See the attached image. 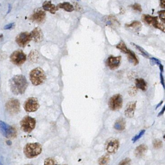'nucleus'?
Instances as JSON below:
<instances>
[{
  "label": "nucleus",
  "mask_w": 165,
  "mask_h": 165,
  "mask_svg": "<svg viewBox=\"0 0 165 165\" xmlns=\"http://www.w3.org/2000/svg\"><path fill=\"white\" fill-rule=\"evenodd\" d=\"M9 84L13 93L19 95L25 93L28 86V82L24 76L17 75L14 76L9 80Z\"/></svg>",
  "instance_id": "obj_1"
},
{
  "label": "nucleus",
  "mask_w": 165,
  "mask_h": 165,
  "mask_svg": "<svg viewBox=\"0 0 165 165\" xmlns=\"http://www.w3.org/2000/svg\"><path fill=\"white\" fill-rule=\"evenodd\" d=\"M42 150V146L39 143H29L25 146L23 153L28 158H33L39 155Z\"/></svg>",
  "instance_id": "obj_2"
},
{
  "label": "nucleus",
  "mask_w": 165,
  "mask_h": 165,
  "mask_svg": "<svg viewBox=\"0 0 165 165\" xmlns=\"http://www.w3.org/2000/svg\"><path fill=\"white\" fill-rule=\"evenodd\" d=\"M46 79V75L41 68L37 67L34 69L30 73V79L32 84L38 86L43 83Z\"/></svg>",
  "instance_id": "obj_3"
},
{
  "label": "nucleus",
  "mask_w": 165,
  "mask_h": 165,
  "mask_svg": "<svg viewBox=\"0 0 165 165\" xmlns=\"http://www.w3.org/2000/svg\"><path fill=\"white\" fill-rule=\"evenodd\" d=\"M0 131L4 137L8 139H14L17 136V130L15 128L1 120Z\"/></svg>",
  "instance_id": "obj_4"
},
{
  "label": "nucleus",
  "mask_w": 165,
  "mask_h": 165,
  "mask_svg": "<svg viewBox=\"0 0 165 165\" xmlns=\"http://www.w3.org/2000/svg\"><path fill=\"white\" fill-rule=\"evenodd\" d=\"M36 125V119L29 115H26L23 117L20 122V126L22 130L28 134L31 133L34 130Z\"/></svg>",
  "instance_id": "obj_5"
},
{
  "label": "nucleus",
  "mask_w": 165,
  "mask_h": 165,
  "mask_svg": "<svg viewBox=\"0 0 165 165\" xmlns=\"http://www.w3.org/2000/svg\"><path fill=\"white\" fill-rule=\"evenodd\" d=\"M143 20L146 24L149 25H152L159 29L165 32V24L164 23H160L158 20V17L157 16H152L149 15L143 14Z\"/></svg>",
  "instance_id": "obj_6"
},
{
  "label": "nucleus",
  "mask_w": 165,
  "mask_h": 165,
  "mask_svg": "<svg viewBox=\"0 0 165 165\" xmlns=\"http://www.w3.org/2000/svg\"><path fill=\"white\" fill-rule=\"evenodd\" d=\"M123 104V99L120 94H116L110 98L109 107L111 111H116L122 108Z\"/></svg>",
  "instance_id": "obj_7"
},
{
  "label": "nucleus",
  "mask_w": 165,
  "mask_h": 165,
  "mask_svg": "<svg viewBox=\"0 0 165 165\" xmlns=\"http://www.w3.org/2000/svg\"><path fill=\"white\" fill-rule=\"evenodd\" d=\"M10 61L13 64L21 66L22 65L26 60V55L22 50L14 51L10 56Z\"/></svg>",
  "instance_id": "obj_8"
},
{
  "label": "nucleus",
  "mask_w": 165,
  "mask_h": 165,
  "mask_svg": "<svg viewBox=\"0 0 165 165\" xmlns=\"http://www.w3.org/2000/svg\"><path fill=\"white\" fill-rule=\"evenodd\" d=\"M6 108L7 112L12 115L17 114L21 109L20 101L17 99L13 98L10 99L6 103Z\"/></svg>",
  "instance_id": "obj_9"
},
{
  "label": "nucleus",
  "mask_w": 165,
  "mask_h": 165,
  "mask_svg": "<svg viewBox=\"0 0 165 165\" xmlns=\"http://www.w3.org/2000/svg\"><path fill=\"white\" fill-rule=\"evenodd\" d=\"M39 103L36 98H30L27 99L24 104V108L27 112H35L39 108Z\"/></svg>",
  "instance_id": "obj_10"
},
{
  "label": "nucleus",
  "mask_w": 165,
  "mask_h": 165,
  "mask_svg": "<svg viewBox=\"0 0 165 165\" xmlns=\"http://www.w3.org/2000/svg\"><path fill=\"white\" fill-rule=\"evenodd\" d=\"M32 40L31 33L27 32L21 33L16 38V41L17 45L22 47H25Z\"/></svg>",
  "instance_id": "obj_11"
},
{
  "label": "nucleus",
  "mask_w": 165,
  "mask_h": 165,
  "mask_svg": "<svg viewBox=\"0 0 165 165\" xmlns=\"http://www.w3.org/2000/svg\"><path fill=\"white\" fill-rule=\"evenodd\" d=\"M120 143L119 140L115 138H111L108 140L106 144V151L109 153H115L119 149Z\"/></svg>",
  "instance_id": "obj_12"
},
{
  "label": "nucleus",
  "mask_w": 165,
  "mask_h": 165,
  "mask_svg": "<svg viewBox=\"0 0 165 165\" xmlns=\"http://www.w3.org/2000/svg\"><path fill=\"white\" fill-rule=\"evenodd\" d=\"M121 56H110L107 61V65L111 70H114L118 68L121 64Z\"/></svg>",
  "instance_id": "obj_13"
},
{
  "label": "nucleus",
  "mask_w": 165,
  "mask_h": 165,
  "mask_svg": "<svg viewBox=\"0 0 165 165\" xmlns=\"http://www.w3.org/2000/svg\"><path fill=\"white\" fill-rule=\"evenodd\" d=\"M46 14L41 8H38L35 10L32 15L30 18V20L36 23H40L43 22L46 18Z\"/></svg>",
  "instance_id": "obj_14"
},
{
  "label": "nucleus",
  "mask_w": 165,
  "mask_h": 165,
  "mask_svg": "<svg viewBox=\"0 0 165 165\" xmlns=\"http://www.w3.org/2000/svg\"><path fill=\"white\" fill-rule=\"evenodd\" d=\"M137 101H132L127 104L124 111V115L129 119H131L134 116V113L136 110V105Z\"/></svg>",
  "instance_id": "obj_15"
},
{
  "label": "nucleus",
  "mask_w": 165,
  "mask_h": 165,
  "mask_svg": "<svg viewBox=\"0 0 165 165\" xmlns=\"http://www.w3.org/2000/svg\"><path fill=\"white\" fill-rule=\"evenodd\" d=\"M32 39L35 42H40L43 39L44 35L39 27H36L31 33Z\"/></svg>",
  "instance_id": "obj_16"
},
{
  "label": "nucleus",
  "mask_w": 165,
  "mask_h": 165,
  "mask_svg": "<svg viewBox=\"0 0 165 165\" xmlns=\"http://www.w3.org/2000/svg\"><path fill=\"white\" fill-rule=\"evenodd\" d=\"M43 8L45 11H49L51 14H55L58 10L57 7L51 3V2L46 1L43 3Z\"/></svg>",
  "instance_id": "obj_17"
},
{
  "label": "nucleus",
  "mask_w": 165,
  "mask_h": 165,
  "mask_svg": "<svg viewBox=\"0 0 165 165\" xmlns=\"http://www.w3.org/2000/svg\"><path fill=\"white\" fill-rule=\"evenodd\" d=\"M148 147L145 144H141L137 147L135 151V155L137 157L141 158L147 152Z\"/></svg>",
  "instance_id": "obj_18"
},
{
  "label": "nucleus",
  "mask_w": 165,
  "mask_h": 165,
  "mask_svg": "<svg viewBox=\"0 0 165 165\" xmlns=\"http://www.w3.org/2000/svg\"><path fill=\"white\" fill-rule=\"evenodd\" d=\"M126 127V122L124 118L120 117L118 119L114 125V128L115 129L118 131H123L125 129Z\"/></svg>",
  "instance_id": "obj_19"
},
{
  "label": "nucleus",
  "mask_w": 165,
  "mask_h": 165,
  "mask_svg": "<svg viewBox=\"0 0 165 165\" xmlns=\"http://www.w3.org/2000/svg\"><path fill=\"white\" fill-rule=\"evenodd\" d=\"M135 83L138 89H140L143 91H145L147 90V83L143 78H137L135 79Z\"/></svg>",
  "instance_id": "obj_20"
},
{
  "label": "nucleus",
  "mask_w": 165,
  "mask_h": 165,
  "mask_svg": "<svg viewBox=\"0 0 165 165\" xmlns=\"http://www.w3.org/2000/svg\"><path fill=\"white\" fill-rule=\"evenodd\" d=\"M126 54L127 55L128 60H129L130 62L133 63L135 66L138 64L139 61H138L137 56L133 51L129 49V52Z\"/></svg>",
  "instance_id": "obj_21"
},
{
  "label": "nucleus",
  "mask_w": 165,
  "mask_h": 165,
  "mask_svg": "<svg viewBox=\"0 0 165 165\" xmlns=\"http://www.w3.org/2000/svg\"><path fill=\"white\" fill-rule=\"evenodd\" d=\"M58 8H63L67 12H72L74 10V8L72 4L69 2H64L58 4L57 6Z\"/></svg>",
  "instance_id": "obj_22"
},
{
  "label": "nucleus",
  "mask_w": 165,
  "mask_h": 165,
  "mask_svg": "<svg viewBox=\"0 0 165 165\" xmlns=\"http://www.w3.org/2000/svg\"><path fill=\"white\" fill-rule=\"evenodd\" d=\"M110 161V157L109 154L103 155L98 160V163L99 165H107Z\"/></svg>",
  "instance_id": "obj_23"
},
{
  "label": "nucleus",
  "mask_w": 165,
  "mask_h": 165,
  "mask_svg": "<svg viewBox=\"0 0 165 165\" xmlns=\"http://www.w3.org/2000/svg\"><path fill=\"white\" fill-rule=\"evenodd\" d=\"M125 26L127 28H132L136 30H138L141 28L142 25L141 23L138 21H135L132 22L130 24H127Z\"/></svg>",
  "instance_id": "obj_24"
},
{
  "label": "nucleus",
  "mask_w": 165,
  "mask_h": 165,
  "mask_svg": "<svg viewBox=\"0 0 165 165\" xmlns=\"http://www.w3.org/2000/svg\"><path fill=\"white\" fill-rule=\"evenodd\" d=\"M116 48L119 49L122 53L124 54H127L129 52V49L127 48L125 45V43L124 41H121L116 46Z\"/></svg>",
  "instance_id": "obj_25"
},
{
  "label": "nucleus",
  "mask_w": 165,
  "mask_h": 165,
  "mask_svg": "<svg viewBox=\"0 0 165 165\" xmlns=\"http://www.w3.org/2000/svg\"><path fill=\"white\" fill-rule=\"evenodd\" d=\"M132 45H133L135 47V48L136 49L138 50V51L140 52V53L143 55V56H144L145 58H149V54L147 52V51H146L144 49L141 47L140 46L138 45H136L134 43H131Z\"/></svg>",
  "instance_id": "obj_26"
},
{
  "label": "nucleus",
  "mask_w": 165,
  "mask_h": 165,
  "mask_svg": "<svg viewBox=\"0 0 165 165\" xmlns=\"http://www.w3.org/2000/svg\"><path fill=\"white\" fill-rule=\"evenodd\" d=\"M153 147L154 149H159L163 147V142L160 139H154L153 141Z\"/></svg>",
  "instance_id": "obj_27"
},
{
  "label": "nucleus",
  "mask_w": 165,
  "mask_h": 165,
  "mask_svg": "<svg viewBox=\"0 0 165 165\" xmlns=\"http://www.w3.org/2000/svg\"><path fill=\"white\" fill-rule=\"evenodd\" d=\"M145 130H141L139 132V134L136 135L135 137H133L132 138V141H133V142H136V141H137V140H139L143 136L144 134H145Z\"/></svg>",
  "instance_id": "obj_28"
},
{
  "label": "nucleus",
  "mask_w": 165,
  "mask_h": 165,
  "mask_svg": "<svg viewBox=\"0 0 165 165\" xmlns=\"http://www.w3.org/2000/svg\"><path fill=\"white\" fill-rule=\"evenodd\" d=\"M44 164L45 165H56L57 162L54 158H48L45 160Z\"/></svg>",
  "instance_id": "obj_29"
},
{
  "label": "nucleus",
  "mask_w": 165,
  "mask_h": 165,
  "mask_svg": "<svg viewBox=\"0 0 165 165\" xmlns=\"http://www.w3.org/2000/svg\"><path fill=\"white\" fill-rule=\"evenodd\" d=\"M158 14L160 20L162 21V23L165 24V10H161V11H159Z\"/></svg>",
  "instance_id": "obj_30"
},
{
  "label": "nucleus",
  "mask_w": 165,
  "mask_h": 165,
  "mask_svg": "<svg viewBox=\"0 0 165 165\" xmlns=\"http://www.w3.org/2000/svg\"><path fill=\"white\" fill-rule=\"evenodd\" d=\"M150 63L152 65H159L160 64H161V61L159 60H158V59H156L155 58H150Z\"/></svg>",
  "instance_id": "obj_31"
},
{
  "label": "nucleus",
  "mask_w": 165,
  "mask_h": 165,
  "mask_svg": "<svg viewBox=\"0 0 165 165\" xmlns=\"http://www.w3.org/2000/svg\"><path fill=\"white\" fill-rule=\"evenodd\" d=\"M132 8H133L134 10H137V11H139V12H141L143 10L140 4H138V3H135V4H133Z\"/></svg>",
  "instance_id": "obj_32"
},
{
  "label": "nucleus",
  "mask_w": 165,
  "mask_h": 165,
  "mask_svg": "<svg viewBox=\"0 0 165 165\" xmlns=\"http://www.w3.org/2000/svg\"><path fill=\"white\" fill-rule=\"evenodd\" d=\"M131 160L129 158H126L123 160H122L121 162H120L119 164L120 165H129L131 163Z\"/></svg>",
  "instance_id": "obj_33"
},
{
  "label": "nucleus",
  "mask_w": 165,
  "mask_h": 165,
  "mask_svg": "<svg viewBox=\"0 0 165 165\" xmlns=\"http://www.w3.org/2000/svg\"><path fill=\"white\" fill-rule=\"evenodd\" d=\"M14 25V23H11L9 24H7L6 26H4V29L6 30L10 29L11 28H13Z\"/></svg>",
  "instance_id": "obj_34"
},
{
  "label": "nucleus",
  "mask_w": 165,
  "mask_h": 165,
  "mask_svg": "<svg viewBox=\"0 0 165 165\" xmlns=\"http://www.w3.org/2000/svg\"><path fill=\"white\" fill-rule=\"evenodd\" d=\"M160 81H161V85H162L163 88H165V82H164V78L163 77V73L160 72Z\"/></svg>",
  "instance_id": "obj_35"
},
{
  "label": "nucleus",
  "mask_w": 165,
  "mask_h": 165,
  "mask_svg": "<svg viewBox=\"0 0 165 165\" xmlns=\"http://www.w3.org/2000/svg\"><path fill=\"white\" fill-rule=\"evenodd\" d=\"M160 7H161V8H162L165 9V0H160Z\"/></svg>",
  "instance_id": "obj_36"
},
{
  "label": "nucleus",
  "mask_w": 165,
  "mask_h": 165,
  "mask_svg": "<svg viewBox=\"0 0 165 165\" xmlns=\"http://www.w3.org/2000/svg\"><path fill=\"white\" fill-rule=\"evenodd\" d=\"M165 106L163 107V108H162V110H161V112L159 113L158 116H161V115H163V114L164 113V112H165Z\"/></svg>",
  "instance_id": "obj_37"
},
{
  "label": "nucleus",
  "mask_w": 165,
  "mask_h": 165,
  "mask_svg": "<svg viewBox=\"0 0 165 165\" xmlns=\"http://www.w3.org/2000/svg\"><path fill=\"white\" fill-rule=\"evenodd\" d=\"M7 144L8 145L10 146L12 145V141H11V140H8L7 141Z\"/></svg>",
  "instance_id": "obj_38"
},
{
  "label": "nucleus",
  "mask_w": 165,
  "mask_h": 165,
  "mask_svg": "<svg viewBox=\"0 0 165 165\" xmlns=\"http://www.w3.org/2000/svg\"><path fill=\"white\" fill-rule=\"evenodd\" d=\"M163 103V101H161V102H160L158 104V106H157V107H156V109H158V108L160 106L162 105V103Z\"/></svg>",
  "instance_id": "obj_39"
},
{
  "label": "nucleus",
  "mask_w": 165,
  "mask_h": 165,
  "mask_svg": "<svg viewBox=\"0 0 165 165\" xmlns=\"http://www.w3.org/2000/svg\"><path fill=\"white\" fill-rule=\"evenodd\" d=\"M11 8H12V7H11V5L10 4H9L8 6V10L7 11V13H9L11 11Z\"/></svg>",
  "instance_id": "obj_40"
},
{
  "label": "nucleus",
  "mask_w": 165,
  "mask_h": 165,
  "mask_svg": "<svg viewBox=\"0 0 165 165\" xmlns=\"http://www.w3.org/2000/svg\"><path fill=\"white\" fill-rule=\"evenodd\" d=\"M2 37H3V35L2 34H0V41L2 39Z\"/></svg>",
  "instance_id": "obj_41"
},
{
  "label": "nucleus",
  "mask_w": 165,
  "mask_h": 165,
  "mask_svg": "<svg viewBox=\"0 0 165 165\" xmlns=\"http://www.w3.org/2000/svg\"><path fill=\"white\" fill-rule=\"evenodd\" d=\"M0 87H1V85H0Z\"/></svg>",
  "instance_id": "obj_42"
},
{
  "label": "nucleus",
  "mask_w": 165,
  "mask_h": 165,
  "mask_svg": "<svg viewBox=\"0 0 165 165\" xmlns=\"http://www.w3.org/2000/svg\"><path fill=\"white\" fill-rule=\"evenodd\" d=\"M77 1H79V0H77Z\"/></svg>",
  "instance_id": "obj_43"
}]
</instances>
